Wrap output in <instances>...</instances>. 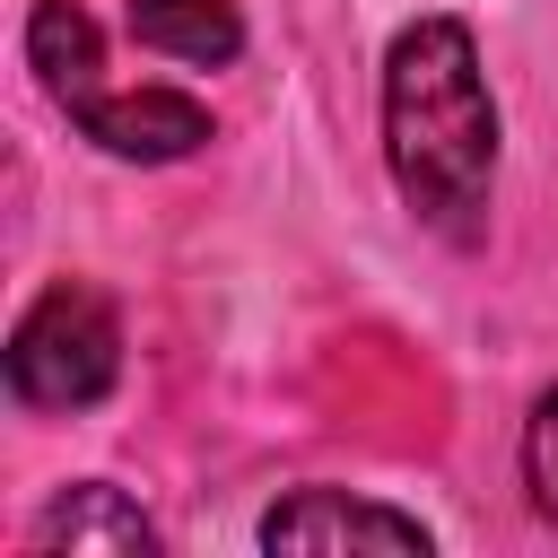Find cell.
<instances>
[{"mask_svg": "<svg viewBox=\"0 0 558 558\" xmlns=\"http://www.w3.org/2000/svg\"><path fill=\"white\" fill-rule=\"evenodd\" d=\"M26 61H35V78H44V96L61 105V113H78L105 78V44H96V17L78 9V0H35V17H26Z\"/></svg>", "mask_w": 558, "mask_h": 558, "instance_id": "obj_6", "label": "cell"}, {"mask_svg": "<svg viewBox=\"0 0 558 558\" xmlns=\"http://www.w3.org/2000/svg\"><path fill=\"white\" fill-rule=\"evenodd\" d=\"M122 375V323L96 288L52 279L9 331V392L35 410H87Z\"/></svg>", "mask_w": 558, "mask_h": 558, "instance_id": "obj_2", "label": "cell"}, {"mask_svg": "<svg viewBox=\"0 0 558 558\" xmlns=\"http://www.w3.org/2000/svg\"><path fill=\"white\" fill-rule=\"evenodd\" d=\"M384 166L436 235H453V244L480 235L488 174H497V105H488L480 44L462 17H418L392 35V52H384Z\"/></svg>", "mask_w": 558, "mask_h": 558, "instance_id": "obj_1", "label": "cell"}, {"mask_svg": "<svg viewBox=\"0 0 558 558\" xmlns=\"http://www.w3.org/2000/svg\"><path fill=\"white\" fill-rule=\"evenodd\" d=\"M523 480H532V506L558 523V392H541V410L523 427Z\"/></svg>", "mask_w": 558, "mask_h": 558, "instance_id": "obj_8", "label": "cell"}, {"mask_svg": "<svg viewBox=\"0 0 558 558\" xmlns=\"http://www.w3.org/2000/svg\"><path fill=\"white\" fill-rule=\"evenodd\" d=\"M70 122L105 157H131V166H174V157L209 148V105L183 87H96Z\"/></svg>", "mask_w": 558, "mask_h": 558, "instance_id": "obj_3", "label": "cell"}, {"mask_svg": "<svg viewBox=\"0 0 558 558\" xmlns=\"http://www.w3.org/2000/svg\"><path fill=\"white\" fill-rule=\"evenodd\" d=\"M262 549H401V558H427V523L401 514V506H375V497H349V488H296L288 506L262 514Z\"/></svg>", "mask_w": 558, "mask_h": 558, "instance_id": "obj_4", "label": "cell"}, {"mask_svg": "<svg viewBox=\"0 0 558 558\" xmlns=\"http://www.w3.org/2000/svg\"><path fill=\"white\" fill-rule=\"evenodd\" d=\"M35 549H70V558H148V549H157V523H148L122 488L87 480V488H70V497H52V506L35 514Z\"/></svg>", "mask_w": 558, "mask_h": 558, "instance_id": "obj_5", "label": "cell"}, {"mask_svg": "<svg viewBox=\"0 0 558 558\" xmlns=\"http://www.w3.org/2000/svg\"><path fill=\"white\" fill-rule=\"evenodd\" d=\"M131 35H140L148 52L201 61V70H218V61L244 52V17H235L227 0H131Z\"/></svg>", "mask_w": 558, "mask_h": 558, "instance_id": "obj_7", "label": "cell"}]
</instances>
